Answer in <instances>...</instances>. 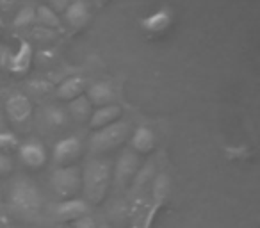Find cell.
Returning a JSON list of instances; mask_svg holds the SVG:
<instances>
[{"instance_id": "obj_1", "label": "cell", "mask_w": 260, "mask_h": 228, "mask_svg": "<svg viewBox=\"0 0 260 228\" xmlns=\"http://www.w3.org/2000/svg\"><path fill=\"white\" fill-rule=\"evenodd\" d=\"M80 175H82L80 191L84 192V200L89 205H98L104 202L109 187L112 185L111 162L100 155H91L84 168H80Z\"/></svg>"}, {"instance_id": "obj_2", "label": "cell", "mask_w": 260, "mask_h": 228, "mask_svg": "<svg viewBox=\"0 0 260 228\" xmlns=\"http://www.w3.org/2000/svg\"><path fill=\"white\" fill-rule=\"evenodd\" d=\"M9 205L23 217H36L43 205V196L30 178L18 177L9 189Z\"/></svg>"}, {"instance_id": "obj_3", "label": "cell", "mask_w": 260, "mask_h": 228, "mask_svg": "<svg viewBox=\"0 0 260 228\" xmlns=\"http://www.w3.org/2000/svg\"><path fill=\"white\" fill-rule=\"evenodd\" d=\"M130 132H132V127L125 120H118L107 127L93 131V136L89 138L91 155H104V153L119 148L128 139Z\"/></svg>"}, {"instance_id": "obj_4", "label": "cell", "mask_w": 260, "mask_h": 228, "mask_svg": "<svg viewBox=\"0 0 260 228\" xmlns=\"http://www.w3.org/2000/svg\"><path fill=\"white\" fill-rule=\"evenodd\" d=\"M50 185L54 192L61 200L75 198L82 187V175L80 168L72 164V166H57L50 175Z\"/></svg>"}, {"instance_id": "obj_5", "label": "cell", "mask_w": 260, "mask_h": 228, "mask_svg": "<svg viewBox=\"0 0 260 228\" xmlns=\"http://www.w3.org/2000/svg\"><path fill=\"white\" fill-rule=\"evenodd\" d=\"M2 109H4V116L18 128H27L32 121L34 105L30 98L23 93H11L4 100Z\"/></svg>"}, {"instance_id": "obj_6", "label": "cell", "mask_w": 260, "mask_h": 228, "mask_svg": "<svg viewBox=\"0 0 260 228\" xmlns=\"http://www.w3.org/2000/svg\"><path fill=\"white\" fill-rule=\"evenodd\" d=\"M139 168H141V157L130 148L123 150L119 153L118 160H116L114 168H112V184H114V187L119 189V191L128 187L134 177L138 175Z\"/></svg>"}, {"instance_id": "obj_7", "label": "cell", "mask_w": 260, "mask_h": 228, "mask_svg": "<svg viewBox=\"0 0 260 228\" xmlns=\"http://www.w3.org/2000/svg\"><path fill=\"white\" fill-rule=\"evenodd\" d=\"M82 153V143L77 136H66V138L59 139L54 146V162L57 166H72L77 162V159Z\"/></svg>"}, {"instance_id": "obj_8", "label": "cell", "mask_w": 260, "mask_h": 228, "mask_svg": "<svg viewBox=\"0 0 260 228\" xmlns=\"http://www.w3.org/2000/svg\"><path fill=\"white\" fill-rule=\"evenodd\" d=\"M54 216L61 223H75L77 219L84 216H89V203L80 198H68L61 200L54 207Z\"/></svg>"}, {"instance_id": "obj_9", "label": "cell", "mask_w": 260, "mask_h": 228, "mask_svg": "<svg viewBox=\"0 0 260 228\" xmlns=\"http://www.w3.org/2000/svg\"><path fill=\"white\" fill-rule=\"evenodd\" d=\"M62 20L72 30H82L91 20V4L87 0H72L62 11Z\"/></svg>"}, {"instance_id": "obj_10", "label": "cell", "mask_w": 260, "mask_h": 228, "mask_svg": "<svg viewBox=\"0 0 260 228\" xmlns=\"http://www.w3.org/2000/svg\"><path fill=\"white\" fill-rule=\"evenodd\" d=\"M32 57H34L32 45H30L27 40H20L18 48L9 54V59H8V64H6V68H8L11 73H15V75H25V73L30 70Z\"/></svg>"}, {"instance_id": "obj_11", "label": "cell", "mask_w": 260, "mask_h": 228, "mask_svg": "<svg viewBox=\"0 0 260 228\" xmlns=\"http://www.w3.org/2000/svg\"><path fill=\"white\" fill-rule=\"evenodd\" d=\"M20 160L25 164L27 168L38 170L47 162V148L41 141L38 139H29V141L22 143L18 146Z\"/></svg>"}, {"instance_id": "obj_12", "label": "cell", "mask_w": 260, "mask_h": 228, "mask_svg": "<svg viewBox=\"0 0 260 228\" xmlns=\"http://www.w3.org/2000/svg\"><path fill=\"white\" fill-rule=\"evenodd\" d=\"M128 139H130V150L136 152L138 155H146V153H150L155 148V134H153L152 128L145 127V125L134 128V131L130 132Z\"/></svg>"}, {"instance_id": "obj_13", "label": "cell", "mask_w": 260, "mask_h": 228, "mask_svg": "<svg viewBox=\"0 0 260 228\" xmlns=\"http://www.w3.org/2000/svg\"><path fill=\"white\" fill-rule=\"evenodd\" d=\"M86 96L89 98L91 105H109V104H116V91L112 87L111 82H105V80H98L87 86L86 89Z\"/></svg>"}, {"instance_id": "obj_14", "label": "cell", "mask_w": 260, "mask_h": 228, "mask_svg": "<svg viewBox=\"0 0 260 228\" xmlns=\"http://www.w3.org/2000/svg\"><path fill=\"white\" fill-rule=\"evenodd\" d=\"M87 89V80L82 75H70L66 79H62L59 82V86L55 87V94H57L61 100H73V98L84 94Z\"/></svg>"}, {"instance_id": "obj_15", "label": "cell", "mask_w": 260, "mask_h": 228, "mask_svg": "<svg viewBox=\"0 0 260 228\" xmlns=\"http://www.w3.org/2000/svg\"><path fill=\"white\" fill-rule=\"evenodd\" d=\"M121 116V107L118 104H109V105H102V107H96L93 112H91L89 118V127L93 131H98V128H104L107 125L114 123V121L119 120Z\"/></svg>"}, {"instance_id": "obj_16", "label": "cell", "mask_w": 260, "mask_h": 228, "mask_svg": "<svg viewBox=\"0 0 260 228\" xmlns=\"http://www.w3.org/2000/svg\"><path fill=\"white\" fill-rule=\"evenodd\" d=\"M41 125L48 131H59L68 125V112L59 105H48L41 111Z\"/></svg>"}, {"instance_id": "obj_17", "label": "cell", "mask_w": 260, "mask_h": 228, "mask_svg": "<svg viewBox=\"0 0 260 228\" xmlns=\"http://www.w3.org/2000/svg\"><path fill=\"white\" fill-rule=\"evenodd\" d=\"M68 116H72L75 121L84 123V121H89L91 112H93V105H91L89 98L86 94H80V96L73 98L68 102Z\"/></svg>"}, {"instance_id": "obj_18", "label": "cell", "mask_w": 260, "mask_h": 228, "mask_svg": "<svg viewBox=\"0 0 260 228\" xmlns=\"http://www.w3.org/2000/svg\"><path fill=\"white\" fill-rule=\"evenodd\" d=\"M36 23L41 27V29H47V30H61L62 27V22H61V16L50 9L48 6H40L36 8Z\"/></svg>"}, {"instance_id": "obj_19", "label": "cell", "mask_w": 260, "mask_h": 228, "mask_svg": "<svg viewBox=\"0 0 260 228\" xmlns=\"http://www.w3.org/2000/svg\"><path fill=\"white\" fill-rule=\"evenodd\" d=\"M36 23V8L32 6H23L16 11L15 18H13V27L15 29H25Z\"/></svg>"}, {"instance_id": "obj_20", "label": "cell", "mask_w": 260, "mask_h": 228, "mask_svg": "<svg viewBox=\"0 0 260 228\" xmlns=\"http://www.w3.org/2000/svg\"><path fill=\"white\" fill-rule=\"evenodd\" d=\"M168 25H170V15L164 11L155 13L148 20H145V27H148V30H164Z\"/></svg>"}, {"instance_id": "obj_21", "label": "cell", "mask_w": 260, "mask_h": 228, "mask_svg": "<svg viewBox=\"0 0 260 228\" xmlns=\"http://www.w3.org/2000/svg\"><path fill=\"white\" fill-rule=\"evenodd\" d=\"M20 146V141L16 138V134L9 131H2L0 132V152H11V150H16Z\"/></svg>"}, {"instance_id": "obj_22", "label": "cell", "mask_w": 260, "mask_h": 228, "mask_svg": "<svg viewBox=\"0 0 260 228\" xmlns=\"http://www.w3.org/2000/svg\"><path fill=\"white\" fill-rule=\"evenodd\" d=\"M13 171V160L8 153L0 152V177H6Z\"/></svg>"}, {"instance_id": "obj_23", "label": "cell", "mask_w": 260, "mask_h": 228, "mask_svg": "<svg viewBox=\"0 0 260 228\" xmlns=\"http://www.w3.org/2000/svg\"><path fill=\"white\" fill-rule=\"evenodd\" d=\"M70 4H72V0H48V8L54 9L57 15H62V11H64Z\"/></svg>"}, {"instance_id": "obj_24", "label": "cell", "mask_w": 260, "mask_h": 228, "mask_svg": "<svg viewBox=\"0 0 260 228\" xmlns=\"http://www.w3.org/2000/svg\"><path fill=\"white\" fill-rule=\"evenodd\" d=\"M73 228H98V224L91 216H84L73 223Z\"/></svg>"}, {"instance_id": "obj_25", "label": "cell", "mask_w": 260, "mask_h": 228, "mask_svg": "<svg viewBox=\"0 0 260 228\" xmlns=\"http://www.w3.org/2000/svg\"><path fill=\"white\" fill-rule=\"evenodd\" d=\"M18 0H0V13H9L16 8Z\"/></svg>"}, {"instance_id": "obj_26", "label": "cell", "mask_w": 260, "mask_h": 228, "mask_svg": "<svg viewBox=\"0 0 260 228\" xmlns=\"http://www.w3.org/2000/svg\"><path fill=\"white\" fill-rule=\"evenodd\" d=\"M9 54H11V50L0 43V68H6V64H8V59H9Z\"/></svg>"}, {"instance_id": "obj_27", "label": "cell", "mask_w": 260, "mask_h": 228, "mask_svg": "<svg viewBox=\"0 0 260 228\" xmlns=\"http://www.w3.org/2000/svg\"><path fill=\"white\" fill-rule=\"evenodd\" d=\"M6 131V116H4V109H2V104H0V132Z\"/></svg>"}, {"instance_id": "obj_28", "label": "cell", "mask_w": 260, "mask_h": 228, "mask_svg": "<svg viewBox=\"0 0 260 228\" xmlns=\"http://www.w3.org/2000/svg\"><path fill=\"white\" fill-rule=\"evenodd\" d=\"M87 2H89V4H96V6H102L105 2V0H87Z\"/></svg>"}, {"instance_id": "obj_29", "label": "cell", "mask_w": 260, "mask_h": 228, "mask_svg": "<svg viewBox=\"0 0 260 228\" xmlns=\"http://www.w3.org/2000/svg\"><path fill=\"white\" fill-rule=\"evenodd\" d=\"M0 27H4V18H2V13H0Z\"/></svg>"}, {"instance_id": "obj_30", "label": "cell", "mask_w": 260, "mask_h": 228, "mask_svg": "<svg viewBox=\"0 0 260 228\" xmlns=\"http://www.w3.org/2000/svg\"><path fill=\"white\" fill-rule=\"evenodd\" d=\"M0 205H2V191H0Z\"/></svg>"}, {"instance_id": "obj_31", "label": "cell", "mask_w": 260, "mask_h": 228, "mask_svg": "<svg viewBox=\"0 0 260 228\" xmlns=\"http://www.w3.org/2000/svg\"><path fill=\"white\" fill-rule=\"evenodd\" d=\"M64 228H73V226H70V224H68V226H64Z\"/></svg>"}, {"instance_id": "obj_32", "label": "cell", "mask_w": 260, "mask_h": 228, "mask_svg": "<svg viewBox=\"0 0 260 228\" xmlns=\"http://www.w3.org/2000/svg\"><path fill=\"white\" fill-rule=\"evenodd\" d=\"M6 228H15V226H6Z\"/></svg>"}]
</instances>
